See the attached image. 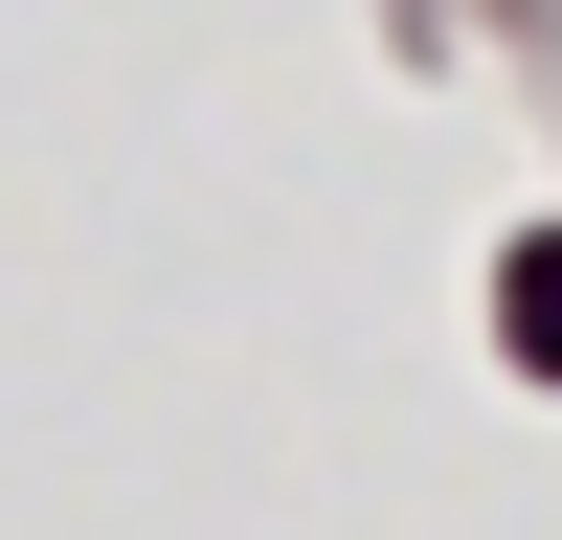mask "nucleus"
Instances as JSON below:
<instances>
[{
    "instance_id": "obj_1",
    "label": "nucleus",
    "mask_w": 562,
    "mask_h": 540,
    "mask_svg": "<svg viewBox=\"0 0 562 540\" xmlns=\"http://www.w3.org/2000/svg\"><path fill=\"white\" fill-rule=\"evenodd\" d=\"M495 338H518V360H540V383H562V225H540V248H518V270H495Z\"/></svg>"
}]
</instances>
